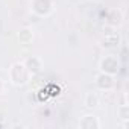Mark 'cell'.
<instances>
[{
    "label": "cell",
    "mask_w": 129,
    "mask_h": 129,
    "mask_svg": "<svg viewBox=\"0 0 129 129\" xmlns=\"http://www.w3.org/2000/svg\"><path fill=\"white\" fill-rule=\"evenodd\" d=\"M118 41H120V38L117 34H109L102 40V46L103 47H114L115 44H118Z\"/></svg>",
    "instance_id": "obj_9"
},
{
    "label": "cell",
    "mask_w": 129,
    "mask_h": 129,
    "mask_svg": "<svg viewBox=\"0 0 129 129\" xmlns=\"http://www.w3.org/2000/svg\"><path fill=\"white\" fill-rule=\"evenodd\" d=\"M79 126L85 127V129H99L100 121H99V118L96 115H84L82 120L79 121Z\"/></svg>",
    "instance_id": "obj_5"
},
{
    "label": "cell",
    "mask_w": 129,
    "mask_h": 129,
    "mask_svg": "<svg viewBox=\"0 0 129 129\" xmlns=\"http://www.w3.org/2000/svg\"><path fill=\"white\" fill-rule=\"evenodd\" d=\"M99 69L102 73H108V75H117L120 70V61L115 55H106L100 62H99Z\"/></svg>",
    "instance_id": "obj_1"
},
{
    "label": "cell",
    "mask_w": 129,
    "mask_h": 129,
    "mask_svg": "<svg viewBox=\"0 0 129 129\" xmlns=\"http://www.w3.org/2000/svg\"><path fill=\"white\" fill-rule=\"evenodd\" d=\"M12 67L18 72V76L11 78V82H12L14 85H24V84L29 81V78H30V73H29V72H27V69L24 67V64L17 62V64H14Z\"/></svg>",
    "instance_id": "obj_3"
},
{
    "label": "cell",
    "mask_w": 129,
    "mask_h": 129,
    "mask_svg": "<svg viewBox=\"0 0 129 129\" xmlns=\"http://www.w3.org/2000/svg\"><path fill=\"white\" fill-rule=\"evenodd\" d=\"M84 105H85L87 108H96V106L99 105V96H97V93H94V91H88V93H85Z\"/></svg>",
    "instance_id": "obj_7"
},
{
    "label": "cell",
    "mask_w": 129,
    "mask_h": 129,
    "mask_svg": "<svg viewBox=\"0 0 129 129\" xmlns=\"http://www.w3.org/2000/svg\"><path fill=\"white\" fill-rule=\"evenodd\" d=\"M18 40H20L21 44H29V43L34 40V30L29 29V27L20 29V32H18Z\"/></svg>",
    "instance_id": "obj_8"
},
{
    "label": "cell",
    "mask_w": 129,
    "mask_h": 129,
    "mask_svg": "<svg viewBox=\"0 0 129 129\" xmlns=\"http://www.w3.org/2000/svg\"><path fill=\"white\" fill-rule=\"evenodd\" d=\"M115 85V81H114V76L112 75H108V73H99L96 76V87L102 91H109L112 90Z\"/></svg>",
    "instance_id": "obj_2"
},
{
    "label": "cell",
    "mask_w": 129,
    "mask_h": 129,
    "mask_svg": "<svg viewBox=\"0 0 129 129\" xmlns=\"http://www.w3.org/2000/svg\"><path fill=\"white\" fill-rule=\"evenodd\" d=\"M118 115H120V118H121L123 121H127V120H129V108H127L126 103L118 108Z\"/></svg>",
    "instance_id": "obj_10"
},
{
    "label": "cell",
    "mask_w": 129,
    "mask_h": 129,
    "mask_svg": "<svg viewBox=\"0 0 129 129\" xmlns=\"http://www.w3.org/2000/svg\"><path fill=\"white\" fill-rule=\"evenodd\" d=\"M23 64H24V67L27 69V72L30 73V76L40 73L41 69H43V61H41L38 56H30V58H27Z\"/></svg>",
    "instance_id": "obj_4"
},
{
    "label": "cell",
    "mask_w": 129,
    "mask_h": 129,
    "mask_svg": "<svg viewBox=\"0 0 129 129\" xmlns=\"http://www.w3.org/2000/svg\"><path fill=\"white\" fill-rule=\"evenodd\" d=\"M2 90H3V82L0 81V91H2Z\"/></svg>",
    "instance_id": "obj_11"
},
{
    "label": "cell",
    "mask_w": 129,
    "mask_h": 129,
    "mask_svg": "<svg viewBox=\"0 0 129 129\" xmlns=\"http://www.w3.org/2000/svg\"><path fill=\"white\" fill-rule=\"evenodd\" d=\"M91 2H100V0H91Z\"/></svg>",
    "instance_id": "obj_12"
},
{
    "label": "cell",
    "mask_w": 129,
    "mask_h": 129,
    "mask_svg": "<svg viewBox=\"0 0 129 129\" xmlns=\"http://www.w3.org/2000/svg\"><path fill=\"white\" fill-rule=\"evenodd\" d=\"M121 21H123V14H121L120 9H112V11H109L108 17H106V23H108L109 26H112V27L120 26Z\"/></svg>",
    "instance_id": "obj_6"
}]
</instances>
